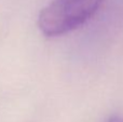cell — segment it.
Wrapping results in <instances>:
<instances>
[{
    "mask_svg": "<svg viewBox=\"0 0 123 122\" xmlns=\"http://www.w3.org/2000/svg\"><path fill=\"white\" fill-rule=\"evenodd\" d=\"M107 122H123V118H121V117H111L110 119H109Z\"/></svg>",
    "mask_w": 123,
    "mask_h": 122,
    "instance_id": "2",
    "label": "cell"
},
{
    "mask_svg": "<svg viewBox=\"0 0 123 122\" xmlns=\"http://www.w3.org/2000/svg\"><path fill=\"white\" fill-rule=\"evenodd\" d=\"M103 0H53L41 10L38 27L45 37H57L87 22Z\"/></svg>",
    "mask_w": 123,
    "mask_h": 122,
    "instance_id": "1",
    "label": "cell"
}]
</instances>
